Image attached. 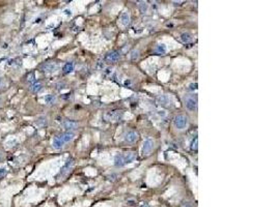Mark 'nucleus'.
I'll return each instance as SVG.
<instances>
[{"instance_id": "nucleus-1", "label": "nucleus", "mask_w": 277, "mask_h": 207, "mask_svg": "<svg viewBox=\"0 0 277 207\" xmlns=\"http://www.w3.org/2000/svg\"><path fill=\"white\" fill-rule=\"evenodd\" d=\"M135 159H136V155L134 152L120 153V154L115 155V157H114V165H115L116 167H123V166L134 162Z\"/></svg>"}, {"instance_id": "nucleus-2", "label": "nucleus", "mask_w": 277, "mask_h": 207, "mask_svg": "<svg viewBox=\"0 0 277 207\" xmlns=\"http://www.w3.org/2000/svg\"><path fill=\"white\" fill-rule=\"evenodd\" d=\"M173 124L178 130H184L187 126V124H188V119L185 115L180 114V115H176L173 118Z\"/></svg>"}, {"instance_id": "nucleus-3", "label": "nucleus", "mask_w": 277, "mask_h": 207, "mask_svg": "<svg viewBox=\"0 0 277 207\" xmlns=\"http://www.w3.org/2000/svg\"><path fill=\"white\" fill-rule=\"evenodd\" d=\"M185 106L189 111H196V109H197V99L188 97L185 101Z\"/></svg>"}, {"instance_id": "nucleus-4", "label": "nucleus", "mask_w": 277, "mask_h": 207, "mask_svg": "<svg viewBox=\"0 0 277 207\" xmlns=\"http://www.w3.org/2000/svg\"><path fill=\"white\" fill-rule=\"evenodd\" d=\"M41 70L44 73H53L57 70V64L55 62H46L41 66Z\"/></svg>"}, {"instance_id": "nucleus-5", "label": "nucleus", "mask_w": 277, "mask_h": 207, "mask_svg": "<svg viewBox=\"0 0 277 207\" xmlns=\"http://www.w3.org/2000/svg\"><path fill=\"white\" fill-rule=\"evenodd\" d=\"M120 57V51H112V52L108 53L105 56V60L107 62H114V61H117Z\"/></svg>"}, {"instance_id": "nucleus-6", "label": "nucleus", "mask_w": 277, "mask_h": 207, "mask_svg": "<svg viewBox=\"0 0 277 207\" xmlns=\"http://www.w3.org/2000/svg\"><path fill=\"white\" fill-rule=\"evenodd\" d=\"M153 147H154V142L152 139H147L143 142V147H142V152L143 154H149L152 151Z\"/></svg>"}, {"instance_id": "nucleus-7", "label": "nucleus", "mask_w": 277, "mask_h": 207, "mask_svg": "<svg viewBox=\"0 0 277 207\" xmlns=\"http://www.w3.org/2000/svg\"><path fill=\"white\" fill-rule=\"evenodd\" d=\"M138 140V134L134 131H130L126 134L125 136V141L128 143H134Z\"/></svg>"}, {"instance_id": "nucleus-8", "label": "nucleus", "mask_w": 277, "mask_h": 207, "mask_svg": "<svg viewBox=\"0 0 277 207\" xmlns=\"http://www.w3.org/2000/svg\"><path fill=\"white\" fill-rule=\"evenodd\" d=\"M75 137V134L73 133V131H65V133L61 134V135H59V138L60 140L62 141V143L65 144V143L70 142V141H72L73 139Z\"/></svg>"}, {"instance_id": "nucleus-9", "label": "nucleus", "mask_w": 277, "mask_h": 207, "mask_svg": "<svg viewBox=\"0 0 277 207\" xmlns=\"http://www.w3.org/2000/svg\"><path fill=\"white\" fill-rule=\"evenodd\" d=\"M61 125L64 126V128L67 131L75 130V128H78V123H77L76 121H73V120H64V122L61 123Z\"/></svg>"}, {"instance_id": "nucleus-10", "label": "nucleus", "mask_w": 277, "mask_h": 207, "mask_svg": "<svg viewBox=\"0 0 277 207\" xmlns=\"http://www.w3.org/2000/svg\"><path fill=\"white\" fill-rule=\"evenodd\" d=\"M120 23H121V25L125 26V27H127L129 24H130V15H129L127 11H125V13L121 14Z\"/></svg>"}, {"instance_id": "nucleus-11", "label": "nucleus", "mask_w": 277, "mask_h": 207, "mask_svg": "<svg viewBox=\"0 0 277 207\" xmlns=\"http://www.w3.org/2000/svg\"><path fill=\"white\" fill-rule=\"evenodd\" d=\"M167 52V48L164 44H159V45L156 46L155 48V53L158 55H163Z\"/></svg>"}, {"instance_id": "nucleus-12", "label": "nucleus", "mask_w": 277, "mask_h": 207, "mask_svg": "<svg viewBox=\"0 0 277 207\" xmlns=\"http://www.w3.org/2000/svg\"><path fill=\"white\" fill-rule=\"evenodd\" d=\"M157 103L160 105V106H163V107H166V106H168V104H169V99H168V96H166V95H161V96H159L157 99Z\"/></svg>"}, {"instance_id": "nucleus-13", "label": "nucleus", "mask_w": 277, "mask_h": 207, "mask_svg": "<svg viewBox=\"0 0 277 207\" xmlns=\"http://www.w3.org/2000/svg\"><path fill=\"white\" fill-rule=\"evenodd\" d=\"M52 145H53V147H54L55 149H60V148L64 147V144L62 143V141L60 140L59 136H57V137H55L54 139H53Z\"/></svg>"}, {"instance_id": "nucleus-14", "label": "nucleus", "mask_w": 277, "mask_h": 207, "mask_svg": "<svg viewBox=\"0 0 277 207\" xmlns=\"http://www.w3.org/2000/svg\"><path fill=\"white\" fill-rule=\"evenodd\" d=\"M29 89H30V91H32V92H38V91H40L41 89H42V84H41L40 82H33V83H31L30 84V87H29Z\"/></svg>"}, {"instance_id": "nucleus-15", "label": "nucleus", "mask_w": 277, "mask_h": 207, "mask_svg": "<svg viewBox=\"0 0 277 207\" xmlns=\"http://www.w3.org/2000/svg\"><path fill=\"white\" fill-rule=\"evenodd\" d=\"M62 70H64V74H70V73H72L73 70H74V64H73V62L65 63L64 65V67H62Z\"/></svg>"}, {"instance_id": "nucleus-16", "label": "nucleus", "mask_w": 277, "mask_h": 207, "mask_svg": "<svg viewBox=\"0 0 277 207\" xmlns=\"http://www.w3.org/2000/svg\"><path fill=\"white\" fill-rule=\"evenodd\" d=\"M181 40L185 44H188L192 41V35L189 32H183L181 34Z\"/></svg>"}, {"instance_id": "nucleus-17", "label": "nucleus", "mask_w": 277, "mask_h": 207, "mask_svg": "<svg viewBox=\"0 0 277 207\" xmlns=\"http://www.w3.org/2000/svg\"><path fill=\"white\" fill-rule=\"evenodd\" d=\"M47 123H48V121H47V118L45 117V116H41V117H38V119L35 120V124L36 125H38V126H45V125H47Z\"/></svg>"}, {"instance_id": "nucleus-18", "label": "nucleus", "mask_w": 277, "mask_h": 207, "mask_svg": "<svg viewBox=\"0 0 277 207\" xmlns=\"http://www.w3.org/2000/svg\"><path fill=\"white\" fill-rule=\"evenodd\" d=\"M73 164H74V162H73V160H69L67 162V164L64 166V168L61 169V172H60V175H64L65 172H68L70 170V168L72 167Z\"/></svg>"}, {"instance_id": "nucleus-19", "label": "nucleus", "mask_w": 277, "mask_h": 207, "mask_svg": "<svg viewBox=\"0 0 277 207\" xmlns=\"http://www.w3.org/2000/svg\"><path fill=\"white\" fill-rule=\"evenodd\" d=\"M139 9H140V11H141L142 14H145L147 11V8H149V5H147V2H143V1H141V2H139Z\"/></svg>"}, {"instance_id": "nucleus-20", "label": "nucleus", "mask_w": 277, "mask_h": 207, "mask_svg": "<svg viewBox=\"0 0 277 207\" xmlns=\"http://www.w3.org/2000/svg\"><path fill=\"white\" fill-rule=\"evenodd\" d=\"M45 103L46 104H49V105H51V104H53L55 102V96L54 95H52V94H48V95H46L45 96Z\"/></svg>"}, {"instance_id": "nucleus-21", "label": "nucleus", "mask_w": 277, "mask_h": 207, "mask_svg": "<svg viewBox=\"0 0 277 207\" xmlns=\"http://www.w3.org/2000/svg\"><path fill=\"white\" fill-rule=\"evenodd\" d=\"M27 81H28L29 83L35 82V74L33 72L29 73V74L27 75Z\"/></svg>"}, {"instance_id": "nucleus-22", "label": "nucleus", "mask_w": 277, "mask_h": 207, "mask_svg": "<svg viewBox=\"0 0 277 207\" xmlns=\"http://www.w3.org/2000/svg\"><path fill=\"white\" fill-rule=\"evenodd\" d=\"M197 144H198V139L197 138H194L191 142V149L192 150H197Z\"/></svg>"}, {"instance_id": "nucleus-23", "label": "nucleus", "mask_w": 277, "mask_h": 207, "mask_svg": "<svg viewBox=\"0 0 277 207\" xmlns=\"http://www.w3.org/2000/svg\"><path fill=\"white\" fill-rule=\"evenodd\" d=\"M130 57H131V59H132V60H136L138 57H139V52H138L137 50L132 51V52H131Z\"/></svg>"}, {"instance_id": "nucleus-24", "label": "nucleus", "mask_w": 277, "mask_h": 207, "mask_svg": "<svg viewBox=\"0 0 277 207\" xmlns=\"http://www.w3.org/2000/svg\"><path fill=\"white\" fill-rule=\"evenodd\" d=\"M6 174H7V169H6L5 167H2V168H0V178H2V177H4Z\"/></svg>"}, {"instance_id": "nucleus-25", "label": "nucleus", "mask_w": 277, "mask_h": 207, "mask_svg": "<svg viewBox=\"0 0 277 207\" xmlns=\"http://www.w3.org/2000/svg\"><path fill=\"white\" fill-rule=\"evenodd\" d=\"M189 88H190V90H196L197 89V83H191L189 85Z\"/></svg>"}, {"instance_id": "nucleus-26", "label": "nucleus", "mask_w": 277, "mask_h": 207, "mask_svg": "<svg viewBox=\"0 0 277 207\" xmlns=\"http://www.w3.org/2000/svg\"><path fill=\"white\" fill-rule=\"evenodd\" d=\"M64 15H67V16H70V17L72 16V11H71V9H64Z\"/></svg>"}, {"instance_id": "nucleus-27", "label": "nucleus", "mask_w": 277, "mask_h": 207, "mask_svg": "<svg viewBox=\"0 0 277 207\" xmlns=\"http://www.w3.org/2000/svg\"><path fill=\"white\" fill-rule=\"evenodd\" d=\"M2 160H3V153L0 152V162H1Z\"/></svg>"}]
</instances>
